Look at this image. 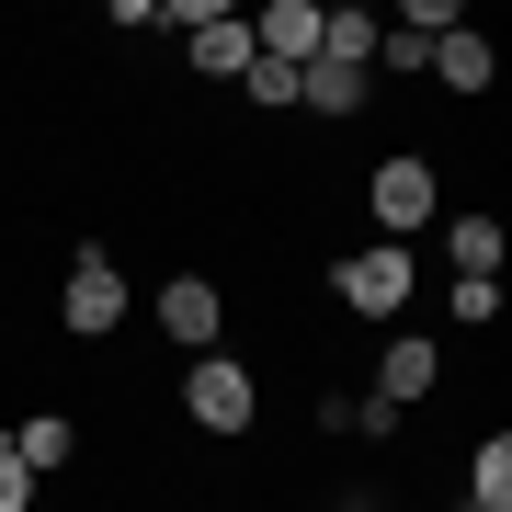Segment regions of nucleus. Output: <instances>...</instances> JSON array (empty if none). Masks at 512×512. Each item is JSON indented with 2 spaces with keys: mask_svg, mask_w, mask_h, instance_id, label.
Wrapping results in <instances>:
<instances>
[{
  "mask_svg": "<svg viewBox=\"0 0 512 512\" xmlns=\"http://www.w3.org/2000/svg\"><path fill=\"white\" fill-rule=\"evenodd\" d=\"M251 57L308 69V57H319V0H274V12H251Z\"/></svg>",
  "mask_w": 512,
  "mask_h": 512,
  "instance_id": "nucleus-10",
  "label": "nucleus"
},
{
  "mask_svg": "<svg viewBox=\"0 0 512 512\" xmlns=\"http://www.w3.org/2000/svg\"><path fill=\"white\" fill-rule=\"evenodd\" d=\"M376 69L410 80V69H433V46H421V35H376Z\"/></svg>",
  "mask_w": 512,
  "mask_h": 512,
  "instance_id": "nucleus-15",
  "label": "nucleus"
},
{
  "mask_svg": "<svg viewBox=\"0 0 512 512\" xmlns=\"http://www.w3.org/2000/svg\"><path fill=\"white\" fill-rule=\"evenodd\" d=\"M444 308H456L467 330H490V319H501V285H490V274H456V296H444Z\"/></svg>",
  "mask_w": 512,
  "mask_h": 512,
  "instance_id": "nucleus-14",
  "label": "nucleus"
},
{
  "mask_svg": "<svg viewBox=\"0 0 512 512\" xmlns=\"http://www.w3.org/2000/svg\"><path fill=\"white\" fill-rule=\"evenodd\" d=\"M444 251H456V274L501 285V217H444Z\"/></svg>",
  "mask_w": 512,
  "mask_h": 512,
  "instance_id": "nucleus-12",
  "label": "nucleus"
},
{
  "mask_svg": "<svg viewBox=\"0 0 512 512\" xmlns=\"http://www.w3.org/2000/svg\"><path fill=\"white\" fill-rule=\"evenodd\" d=\"M183 421H194V433H251V421H262L251 365H239V353H194V376H183Z\"/></svg>",
  "mask_w": 512,
  "mask_h": 512,
  "instance_id": "nucleus-3",
  "label": "nucleus"
},
{
  "mask_svg": "<svg viewBox=\"0 0 512 512\" xmlns=\"http://www.w3.org/2000/svg\"><path fill=\"white\" fill-rule=\"evenodd\" d=\"M239 92H251V114H296V69H274V57H251V69H239Z\"/></svg>",
  "mask_w": 512,
  "mask_h": 512,
  "instance_id": "nucleus-13",
  "label": "nucleus"
},
{
  "mask_svg": "<svg viewBox=\"0 0 512 512\" xmlns=\"http://www.w3.org/2000/svg\"><path fill=\"white\" fill-rule=\"evenodd\" d=\"M433 387H444V353L421 342V330H387V353H376V410L399 421V410L433 399Z\"/></svg>",
  "mask_w": 512,
  "mask_h": 512,
  "instance_id": "nucleus-7",
  "label": "nucleus"
},
{
  "mask_svg": "<svg viewBox=\"0 0 512 512\" xmlns=\"http://www.w3.org/2000/svg\"><path fill=\"white\" fill-rule=\"evenodd\" d=\"M410 285H421V262L399 251V239H365V251L330 262V296H342L353 319H399V308H410Z\"/></svg>",
  "mask_w": 512,
  "mask_h": 512,
  "instance_id": "nucleus-2",
  "label": "nucleus"
},
{
  "mask_svg": "<svg viewBox=\"0 0 512 512\" xmlns=\"http://www.w3.org/2000/svg\"><path fill=\"white\" fill-rule=\"evenodd\" d=\"M342 512H376V501H342Z\"/></svg>",
  "mask_w": 512,
  "mask_h": 512,
  "instance_id": "nucleus-17",
  "label": "nucleus"
},
{
  "mask_svg": "<svg viewBox=\"0 0 512 512\" xmlns=\"http://www.w3.org/2000/svg\"><path fill=\"white\" fill-rule=\"evenodd\" d=\"M365 217L399 239V251H410V239L444 217V183H433V160H421V148H387V160L365 171Z\"/></svg>",
  "mask_w": 512,
  "mask_h": 512,
  "instance_id": "nucleus-1",
  "label": "nucleus"
},
{
  "mask_svg": "<svg viewBox=\"0 0 512 512\" xmlns=\"http://www.w3.org/2000/svg\"><path fill=\"white\" fill-rule=\"evenodd\" d=\"M365 103H376V69H353V57H308L296 69V114H319V126H353Z\"/></svg>",
  "mask_w": 512,
  "mask_h": 512,
  "instance_id": "nucleus-8",
  "label": "nucleus"
},
{
  "mask_svg": "<svg viewBox=\"0 0 512 512\" xmlns=\"http://www.w3.org/2000/svg\"><path fill=\"white\" fill-rule=\"evenodd\" d=\"M433 80H444L456 103H490V80H501V46L456 23V35H433Z\"/></svg>",
  "mask_w": 512,
  "mask_h": 512,
  "instance_id": "nucleus-11",
  "label": "nucleus"
},
{
  "mask_svg": "<svg viewBox=\"0 0 512 512\" xmlns=\"http://www.w3.org/2000/svg\"><path fill=\"white\" fill-rule=\"evenodd\" d=\"M171 23H183V57L205 80H239L251 69V12H228V0H160Z\"/></svg>",
  "mask_w": 512,
  "mask_h": 512,
  "instance_id": "nucleus-4",
  "label": "nucleus"
},
{
  "mask_svg": "<svg viewBox=\"0 0 512 512\" xmlns=\"http://www.w3.org/2000/svg\"><path fill=\"white\" fill-rule=\"evenodd\" d=\"M148 319H160L183 353H228V285L217 274H171L160 296H148Z\"/></svg>",
  "mask_w": 512,
  "mask_h": 512,
  "instance_id": "nucleus-5",
  "label": "nucleus"
},
{
  "mask_svg": "<svg viewBox=\"0 0 512 512\" xmlns=\"http://www.w3.org/2000/svg\"><path fill=\"white\" fill-rule=\"evenodd\" d=\"M57 319H69L80 342L126 330V274H114V251H80V262H69V285H57Z\"/></svg>",
  "mask_w": 512,
  "mask_h": 512,
  "instance_id": "nucleus-6",
  "label": "nucleus"
},
{
  "mask_svg": "<svg viewBox=\"0 0 512 512\" xmlns=\"http://www.w3.org/2000/svg\"><path fill=\"white\" fill-rule=\"evenodd\" d=\"M46 490H35V478H23V456H12V444H0V512H35Z\"/></svg>",
  "mask_w": 512,
  "mask_h": 512,
  "instance_id": "nucleus-16",
  "label": "nucleus"
},
{
  "mask_svg": "<svg viewBox=\"0 0 512 512\" xmlns=\"http://www.w3.org/2000/svg\"><path fill=\"white\" fill-rule=\"evenodd\" d=\"M0 444L23 456V478H57V467H80V421H69V410H23Z\"/></svg>",
  "mask_w": 512,
  "mask_h": 512,
  "instance_id": "nucleus-9",
  "label": "nucleus"
}]
</instances>
